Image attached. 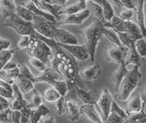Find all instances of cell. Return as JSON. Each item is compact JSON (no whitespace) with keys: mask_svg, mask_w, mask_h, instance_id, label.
Masks as SVG:
<instances>
[{"mask_svg":"<svg viewBox=\"0 0 146 123\" xmlns=\"http://www.w3.org/2000/svg\"><path fill=\"white\" fill-rule=\"evenodd\" d=\"M58 80H62L60 73L51 69L50 67H48L46 71L38 73V75H35V83H40L41 82V83H47L49 85L51 82Z\"/></svg>","mask_w":146,"mask_h":123,"instance_id":"30bf717a","label":"cell"},{"mask_svg":"<svg viewBox=\"0 0 146 123\" xmlns=\"http://www.w3.org/2000/svg\"><path fill=\"white\" fill-rule=\"evenodd\" d=\"M90 16V11L87 8V9L83 11L77 13V14L67 16L63 20L59 22L58 27H60L62 25H80L83 23Z\"/></svg>","mask_w":146,"mask_h":123,"instance_id":"8fae6325","label":"cell"},{"mask_svg":"<svg viewBox=\"0 0 146 123\" xmlns=\"http://www.w3.org/2000/svg\"><path fill=\"white\" fill-rule=\"evenodd\" d=\"M119 2L121 4V8H126V9H131L134 11L136 10V6L131 0H121Z\"/></svg>","mask_w":146,"mask_h":123,"instance_id":"f6af8a7d","label":"cell"},{"mask_svg":"<svg viewBox=\"0 0 146 123\" xmlns=\"http://www.w3.org/2000/svg\"><path fill=\"white\" fill-rule=\"evenodd\" d=\"M144 1L139 0L138 5L136 6L135 10V19L136 25L141 30V33L143 38H146V26H145V16H144Z\"/></svg>","mask_w":146,"mask_h":123,"instance_id":"9a60e30c","label":"cell"},{"mask_svg":"<svg viewBox=\"0 0 146 123\" xmlns=\"http://www.w3.org/2000/svg\"><path fill=\"white\" fill-rule=\"evenodd\" d=\"M11 123H20V111L11 110Z\"/></svg>","mask_w":146,"mask_h":123,"instance_id":"816d5d0a","label":"cell"},{"mask_svg":"<svg viewBox=\"0 0 146 123\" xmlns=\"http://www.w3.org/2000/svg\"><path fill=\"white\" fill-rule=\"evenodd\" d=\"M141 79L143 75L140 71V65H134L129 69L117 90L116 97L119 101L126 102L139 86Z\"/></svg>","mask_w":146,"mask_h":123,"instance_id":"6da1fadb","label":"cell"},{"mask_svg":"<svg viewBox=\"0 0 146 123\" xmlns=\"http://www.w3.org/2000/svg\"><path fill=\"white\" fill-rule=\"evenodd\" d=\"M0 123H11V109L0 112Z\"/></svg>","mask_w":146,"mask_h":123,"instance_id":"7bdbcfd3","label":"cell"},{"mask_svg":"<svg viewBox=\"0 0 146 123\" xmlns=\"http://www.w3.org/2000/svg\"><path fill=\"white\" fill-rule=\"evenodd\" d=\"M76 95L79 97V99L82 102L83 105H89V104H95L94 101V95L90 91H88L84 88H81L80 86L76 85L75 87Z\"/></svg>","mask_w":146,"mask_h":123,"instance_id":"603a6c76","label":"cell"},{"mask_svg":"<svg viewBox=\"0 0 146 123\" xmlns=\"http://www.w3.org/2000/svg\"><path fill=\"white\" fill-rule=\"evenodd\" d=\"M39 123H55L54 118L52 115H48L47 117H44L40 120Z\"/></svg>","mask_w":146,"mask_h":123,"instance_id":"db71d44e","label":"cell"},{"mask_svg":"<svg viewBox=\"0 0 146 123\" xmlns=\"http://www.w3.org/2000/svg\"><path fill=\"white\" fill-rule=\"evenodd\" d=\"M16 2L12 0H0V14L3 19L15 13Z\"/></svg>","mask_w":146,"mask_h":123,"instance_id":"cb8c5ba5","label":"cell"},{"mask_svg":"<svg viewBox=\"0 0 146 123\" xmlns=\"http://www.w3.org/2000/svg\"><path fill=\"white\" fill-rule=\"evenodd\" d=\"M3 24L7 28L13 29L20 36H31L34 34V30L32 24L29 22H27L25 20L21 19L18 17L15 13L10 16H8L4 19Z\"/></svg>","mask_w":146,"mask_h":123,"instance_id":"277c9868","label":"cell"},{"mask_svg":"<svg viewBox=\"0 0 146 123\" xmlns=\"http://www.w3.org/2000/svg\"><path fill=\"white\" fill-rule=\"evenodd\" d=\"M112 97L109 90L104 88L102 91V94L95 102V107L100 114V118L103 120V122L107 120L110 113H111V106L112 103Z\"/></svg>","mask_w":146,"mask_h":123,"instance_id":"5b68a950","label":"cell"},{"mask_svg":"<svg viewBox=\"0 0 146 123\" xmlns=\"http://www.w3.org/2000/svg\"><path fill=\"white\" fill-rule=\"evenodd\" d=\"M27 52L29 56L38 59L47 65L53 56V51L50 49V47L43 40L36 37L35 33L31 36V43L29 47L27 49Z\"/></svg>","mask_w":146,"mask_h":123,"instance_id":"3957f363","label":"cell"},{"mask_svg":"<svg viewBox=\"0 0 146 123\" xmlns=\"http://www.w3.org/2000/svg\"><path fill=\"white\" fill-rule=\"evenodd\" d=\"M9 100L3 97H0V112H3L9 108Z\"/></svg>","mask_w":146,"mask_h":123,"instance_id":"681fc988","label":"cell"},{"mask_svg":"<svg viewBox=\"0 0 146 123\" xmlns=\"http://www.w3.org/2000/svg\"><path fill=\"white\" fill-rule=\"evenodd\" d=\"M85 9H87V1H85V0L74 1V2H72V4H70V5L64 6L60 9V11L58 12V16H61V15L70 16L73 14H77V13L83 11Z\"/></svg>","mask_w":146,"mask_h":123,"instance_id":"5bb4252c","label":"cell"},{"mask_svg":"<svg viewBox=\"0 0 146 123\" xmlns=\"http://www.w3.org/2000/svg\"><path fill=\"white\" fill-rule=\"evenodd\" d=\"M104 28V24L98 20H95L87 28L83 29L80 33L83 35L85 40V47L88 50L90 60L94 62L95 53L97 50L98 43L102 37V29Z\"/></svg>","mask_w":146,"mask_h":123,"instance_id":"7a4b0ae2","label":"cell"},{"mask_svg":"<svg viewBox=\"0 0 146 123\" xmlns=\"http://www.w3.org/2000/svg\"><path fill=\"white\" fill-rule=\"evenodd\" d=\"M124 123H146V112L140 111L138 113L128 115Z\"/></svg>","mask_w":146,"mask_h":123,"instance_id":"d6a6232c","label":"cell"},{"mask_svg":"<svg viewBox=\"0 0 146 123\" xmlns=\"http://www.w3.org/2000/svg\"><path fill=\"white\" fill-rule=\"evenodd\" d=\"M62 97H60V95L58 93V91L55 89L53 86H48V87L44 91V93L42 95V99L44 101L48 103H55L56 101Z\"/></svg>","mask_w":146,"mask_h":123,"instance_id":"f1b7e54d","label":"cell"},{"mask_svg":"<svg viewBox=\"0 0 146 123\" xmlns=\"http://www.w3.org/2000/svg\"><path fill=\"white\" fill-rule=\"evenodd\" d=\"M135 15V11L134 10H131V9H126V8H121L120 11V14H119V17L121 19L124 21H131V19L134 17Z\"/></svg>","mask_w":146,"mask_h":123,"instance_id":"74e56055","label":"cell"},{"mask_svg":"<svg viewBox=\"0 0 146 123\" xmlns=\"http://www.w3.org/2000/svg\"><path fill=\"white\" fill-rule=\"evenodd\" d=\"M141 110V100L139 94L131 95L130 98L127 100L126 113L127 115L138 113Z\"/></svg>","mask_w":146,"mask_h":123,"instance_id":"d6986e66","label":"cell"},{"mask_svg":"<svg viewBox=\"0 0 146 123\" xmlns=\"http://www.w3.org/2000/svg\"><path fill=\"white\" fill-rule=\"evenodd\" d=\"M124 63L127 67H129V65H132V66L140 65V56L137 53L135 47H132L127 50Z\"/></svg>","mask_w":146,"mask_h":123,"instance_id":"484cf974","label":"cell"},{"mask_svg":"<svg viewBox=\"0 0 146 123\" xmlns=\"http://www.w3.org/2000/svg\"><path fill=\"white\" fill-rule=\"evenodd\" d=\"M52 37L53 40L58 45H78L79 40L76 36L61 27H52Z\"/></svg>","mask_w":146,"mask_h":123,"instance_id":"8992f818","label":"cell"},{"mask_svg":"<svg viewBox=\"0 0 146 123\" xmlns=\"http://www.w3.org/2000/svg\"><path fill=\"white\" fill-rule=\"evenodd\" d=\"M15 15H17L18 17H20V19L23 20H25L27 22H29V23L32 22V19H33V17H34V15L32 14V13L27 9L23 4H20V5H16Z\"/></svg>","mask_w":146,"mask_h":123,"instance_id":"4316f807","label":"cell"},{"mask_svg":"<svg viewBox=\"0 0 146 123\" xmlns=\"http://www.w3.org/2000/svg\"><path fill=\"white\" fill-rule=\"evenodd\" d=\"M102 75V67L99 63H95V65L85 67L83 70H81L79 73V77L82 80L87 82H92L97 80Z\"/></svg>","mask_w":146,"mask_h":123,"instance_id":"9c48e42d","label":"cell"},{"mask_svg":"<svg viewBox=\"0 0 146 123\" xmlns=\"http://www.w3.org/2000/svg\"><path fill=\"white\" fill-rule=\"evenodd\" d=\"M17 68H18V63L15 61H9L8 63H7L6 65H4V67L2 68L3 71H12V70H15L17 69Z\"/></svg>","mask_w":146,"mask_h":123,"instance_id":"c3c4849f","label":"cell"},{"mask_svg":"<svg viewBox=\"0 0 146 123\" xmlns=\"http://www.w3.org/2000/svg\"><path fill=\"white\" fill-rule=\"evenodd\" d=\"M13 100L9 104V108L13 111H20L21 109H23L25 107H27V100L23 98H12Z\"/></svg>","mask_w":146,"mask_h":123,"instance_id":"e575fe53","label":"cell"},{"mask_svg":"<svg viewBox=\"0 0 146 123\" xmlns=\"http://www.w3.org/2000/svg\"><path fill=\"white\" fill-rule=\"evenodd\" d=\"M15 84L17 85L23 95L29 94L31 91L35 89V82L31 79L25 78V77H18Z\"/></svg>","mask_w":146,"mask_h":123,"instance_id":"44dd1931","label":"cell"},{"mask_svg":"<svg viewBox=\"0 0 146 123\" xmlns=\"http://www.w3.org/2000/svg\"><path fill=\"white\" fill-rule=\"evenodd\" d=\"M11 40L9 39H6L3 37H0V52L7 51L8 49H11Z\"/></svg>","mask_w":146,"mask_h":123,"instance_id":"ee69618b","label":"cell"},{"mask_svg":"<svg viewBox=\"0 0 146 123\" xmlns=\"http://www.w3.org/2000/svg\"><path fill=\"white\" fill-rule=\"evenodd\" d=\"M27 95H30L29 99L27 100V104H29V106L33 109V108H38L41 104H43V99H42V95H41L38 91L36 90V88L31 91L29 94Z\"/></svg>","mask_w":146,"mask_h":123,"instance_id":"f546056e","label":"cell"},{"mask_svg":"<svg viewBox=\"0 0 146 123\" xmlns=\"http://www.w3.org/2000/svg\"><path fill=\"white\" fill-rule=\"evenodd\" d=\"M27 60H29V63H30V65L38 73H42L48 68V65H47L46 63H44L43 62H41L40 60H38V59H36V58L29 56Z\"/></svg>","mask_w":146,"mask_h":123,"instance_id":"836d02e7","label":"cell"},{"mask_svg":"<svg viewBox=\"0 0 146 123\" xmlns=\"http://www.w3.org/2000/svg\"><path fill=\"white\" fill-rule=\"evenodd\" d=\"M34 2L38 8L42 9L46 12L49 13L50 15H52L57 20L58 19V12L60 11V9L63 7L60 5L53 3L52 0L49 1H46V0H34Z\"/></svg>","mask_w":146,"mask_h":123,"instance_id":"4fadbf2b","label":"cell"},{"mask_svg":"<svg viewBox=\"0 0 146 123\" xmlns=\"http://www.w3.org/2000/svg\"><path fill=\"white\" fill-rule=\"evenodd\" d=\"M89 7L88 9L91 12H93V14L96 17V20H98L102 23L105 24V20L103 17V13H102V8L100 5L97 4L95 1H87V7Z\"/></svg>","mask_w":146,"mask_h":123,"instance_id":"83f0119b","label":"cell"},{"mask_svg":"<svg viewBox=\"0 0 146 123\" xmlns=\"http://www.w3.org/2000/svg\"><path fill=\"white\" fill-rule=\"evenodd\" d=\"M140 95V97L141 100V111H145V107H146V85L141 90Z\"/></svg>","mask_w":146,"mask_h":123,"instance_id":"f907efd6","label":"cell"},{"mask_svg":"<svg viewBox=\"0 0 146 123\" xmlns=\"http://www.w3.org/2000/svg\"><path fill=\"white\" fill-rule=\"evenodd\" d=\"M23 5H24L33 15L39 16L41 17H43V19H47L48 21H49L50 23H52V24H55L57 22V19H55V17L52 15H50L49 13H48V12H46V11H44L42 9H40V8H38V6H36V4H35L34 0L27 1L25 4H23Z\"/></svg>","mask_w":146,"mask_h":123,"instance_id":"e0dca14e","label":"cell"},{"mask_svg":"<svg viewBox=\"0 0 146 123\" xmlns=\"http://www.w3.org/2000/svg\"><path fill=\"white\" fill-rule=\"evenodd\" d=\"M51 86L56 89L58 91V93L60 95V97H65V95H67V94L70 91V87L67 84V82L65 80H58V81H53L49 84Z\"/></svg>","mask_w":146,"mask_h":123,"instance_id":"1f68e13d","label":"cell"},{"mask_svg":"<svg viewBox=\"0 0 146 123\" xmlns=\"http://www.w3.org/2000/svg\"><path fill=\"white\" fill-rule=\"evenodd\" d=\"M102 36H104L109 42H111V43H113L115 46L118 47H121V44L120 40H119V37L117 35V32H115L111 28H106L104 27L102 29Z\"/></svg>","mask_w":146,"mask_h":123,"instance_id":"4dcf8cb0","label":"cell"},{"mask_svg":"<svg viewBox=\"0 0 146 123\" xmlns=\"http://www.w3.org/2000/svg\"><path fill=\"white\" fill-rule=\"evenodd\" d=\"M61 49L65 50L68 53H70L72 58L79 61H85L90 58L88 50L85 47V45H59Z\"/></svg>","mask_w":146,"mask_h":123,"instance_id":"ba28073f","label":"cell"},{"mask_svg":"<svg viewBox=\"0 0 146 123\" xmlns=\"http://www.w3.org/2000/svg\"><path fill=\"white\" fill-rule=\"evenodd\" d=\"M126 52L127 50L125 48L118 46H113L107 50V55L109 60L114 63H118V65L124 62Z\"/></svg>","mask_w":146,"mask_h":123,"instance_id":"2e32d148","label":"cell"},{"mask_svg":"<svg viewBox=\"0 0 146 123\" xmlns=\"http://www.w3.org/2000/svg\"><path fill=\"white\" fill-rule=\"evenodd\" d=\"M31 36H27V35L21 36L19 40H18V42H17L18 49H20V50H25L26 49L27 50V48H29L30 43H31Z\"/></svg>","mask_w":146,"mask_h":123,"instance_id":"ab89813d","label":"cell"},{"mask_svg":"<svg viewBox=\"0 0 146 123\" xmlns=\"http://www.w3.org/2000/svg\"><path fill=\"white\" fill-rule=\"evenodd\" d=\"M55 105V109H56V112L58 114L59 116L63 115L65 113V98L60 97L58 101L54 103Z\"/></svg>","mask_w":146,"mask_h":123,"instance_id":"60d3db41","label":"cell"},{"mask_svg":"<svg viewBox=\"0 0 146 123\" xmlns=\"http://www.w3.org/2000/svg\"><path fill=\"white\" fill-rule=\"evenodd\" d=\"M41 118H41V116L39 115V113L36 111V108L32 109L30 118H29V122L30 123H39Z\"/></svg>","mask_w":146,"mask_h":123,"instance_id":"7dc6e473","label":"cell"},{"mask_svg":"<svg viewBox=\"0 0 146 123\" xmlns=\"http://www.w3.org/2000/svg\"><path fill=\"white\" fill-rule=\"evenodd\" d=\"M111 113L117 114L118 116H120L121 118H122L124 120H126V118H128L126 111L119 106V105L117 104V102L114 99L112 100V103H111Z\"/></svg>","mask_w":146,"mask_h":123,"instance_id":"8d00e7d4","label":"cell"},{"mask_svg":"<svg viewBox=\"0 0 146 123\" xmlns=\"http://www.w3.org/2000/svg\"><path fill=\"white\" fill-rule=\"evenodd\" d=\"M129 71V68H128L125 65L124 62H122L119 65L118 69L114 72V74L112 75V82H113V85H114V89L117 92V90L120 86L122 79L124 78V76Z\"/></svg>","mask_w":146,"mask_h":123,"instance_id":"ffe728a7","label":"cell"},{"mask_svg":"<svg viewBox=\"0 0 146 123\" xmlns=\"http://www.w3.org/2000/svg\"><path fill=\"white\" fill-rule=\"evenodd\" d=\"M80 115L87 118L91 123H104L95 107V104L80 106Z\"/></svg>","mask_w":146,"mask_h":123,"instance_id":"7c38bea8","label":"cell"},{"mask_svg":"<svg viewBox=\"0 0 146 123\" xmlns=\"http://www.w3.org/2000/svg\"><path fill=\"white\" fill-rule=\"evenodd\" d=\"M124 33L129 35V37L133 40V42L143 38V35L141 33L140 29L138 28V26L132 21H126V28H125Z\"/></svg>","mask_w":146,"mask_h":123,"instance_id":"d4e9b609","label":"cell"},{"mask_svg":"<svg viewBox=\"0 0 146 123\" xmlns=\"http://www.w3.org/2000/svg\"><path fill=\"white\" fill-rule=\"evenodd\" d=\"M95 2L99 4V5H100V7L102 8V13H103V17L105 20V23L111 21L112 17L115 16L112 4L111 3V1H108V0H100V1H97V0H96Z\"/></svg>","mask_w":146,"mask_h":123,"instance_id":"7402d4cb","label":"cell"},{"mask_svg":"<svg viewBox=\"0 0 146 123\" xmlns=\"http://www.w3.org/2000/svg\"><path fill=\"white\" fill-rule=\"evenodd\" d=\"M134 47L137 53L139 54L140 58L146 57V40L143 38L140 40H137L134 42Z\"/></svg>","mask_w":146,"mask_h":123,"instance_id":"d590c367","label":"cell"},{"mask_svg":"<svg viewBox=\"0 0 146 123\" xmlns=\"http://www.w3.org/2000/svg\"><path fill=\"white\" fill-rule=\"evenodd\" d=\"M65 113L70 121H76L80 116V106L74 100L68 99L65 102Z\"/></svg>","mask_w":146,"mask_h":123,"instance_id":"ac0fdd59","label":"cell"},{"mask_svg":"<svg viewBox=\"0 0 146 123\" xmlns=\"http://www.w3.org/2000/svg\"><path fill=\"white\" fill-rule=\"evenodd\" d=\"M0 97H3L7 99H12V92L8 91L7 89L3 88L2 86H0Z\"/></svg>","mask_w":146,"mask_h":123,"instance_id":"f5cc1de1","label":"cell"},{"mask_svg":"<svg viewBox=\"0 0 146 123\" xmlns=\"http://www.w3.org/2000/svg\"><path fill=\"white\" fill-rule=\"evenodd\" d=\"M32 108L27 105L23 109L20 110V123H27L29 121L30 115H31Z\"/></svg>","mask_w":146,"mask_h":123,"instance_id":"f35d334b","label":"cell"},{"mask_svg":"<svg viewBox=\"0 0 146 123\" xmlns=\"http://www.w3.org/2000/svg\"><path fill=\"white\" fill-rule=\"evenodd\" d=\"M36 111L39 113V115L41 116V118H44V117H47L48 115H50V110L49 108L46 106L44 104H41L38 108H36Z\"/></svg>","mask_w":146,"mask_h":123,"instance_id":"bcb514c9","label":"cell"},{"mask_svg":"<svg viewBox=\"0 0 146 123\" xmlns=\"http://www.w3.org/2000/svg\"><path fill=\"white\" fill-rule=\"evenodd\" d=\"M31 24H32V27H33L35 33L42 36V37L46 39L53 40L52 27L54 26V24L50 23L49 21L43 19V17H41L39 16H35V15L33 17Z\"/></svg>","mask_w":146,"mask_h":123,"instance_id":"52a82bcc","label":"cell"},{"mask_svg":"<svg viewBox=\"0 0 146 123\" xmlns=\"http://www.w3.org/2000/svg\"><path fill=\"white\" fill-rule=\"evenodd\" d=\"M124 120L120 116H118L115 113H110L107 120L104 121V123H124Z\"/></svg>","mask_w":146,"mask_h":123,"instance_id":"b9f144b4","label":"cell"},{"mask_svg":"<svg viewBox=\"0 0 146 123\" xmlns=\"http://www.w3.org/2000/svg\"><path fill=\"white\" fill-rule=\"evenodd\" d=\"M27 123H30V122H29H29H27Z\"/></svg>","mask_w":146,"mask_h":123,"instance_id":"11a10c76","label":"cell"}]
</instances>
